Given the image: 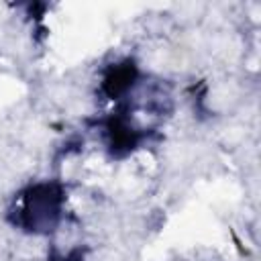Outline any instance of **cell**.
I'll list each match as a JSON object with an SVG mask.
<instances>
[{"label":"cell","instance_id":"6da1fadb","mask_svg":"<svg viewBox=\"0 0 261 261\" xmlns=\"http://www.w3.org/2000/svg\"><path fill=\"white\" fill-rule=\"evenodd\" d=\"M67 188L59 179H37L20 188L6 206V222L31 237H53L65 220Z\"/></svg>","mask_w":261,"mask_h":261}]
</instances>
